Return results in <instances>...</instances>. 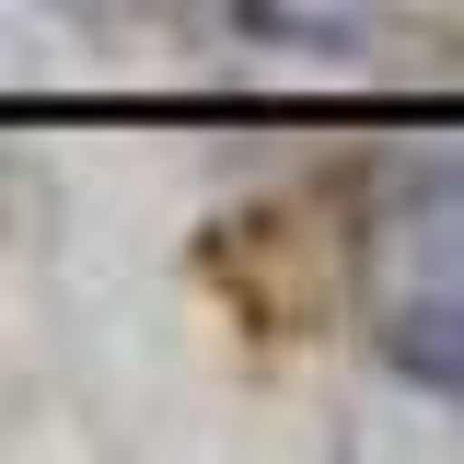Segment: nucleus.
I'll return each mask as SVG.
<instances>
[{"label":"nucleus","instance_id":"f03ea898","mask_svg":"<svg viewBox=\"0 0 464 464\" xmlns=\"http://www.w3.org/2000/svg\"><path fill=\"white\" fill-rule=\"evenodd\" d=\"M383 256H395V279H464V151L418 163L383 198Z\"/></svg>","mask_w":464,"mask_h":464},{"label":"nucleus","instance_id":"f257e3e1","mask_svg":"<svg viewBox=\"0 0 464 464\" xmlns=\"http://www.w3.org/2000/svg\"><path fill=\"white\" fill-rule=\"evenodd\" d=\"M383 360L418 395L464 406V279H395L383 290Z\"/></svg>","mask_w":464,"mask_h":464}]
</instances>
